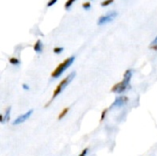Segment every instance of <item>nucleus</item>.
Returning <instances> with one entry per match:
<instances>
[{"label":"nucleus","instance_id":"nucleus-4","mask_svg":"<svg viewBox=\"0 0 157 156\" xmlns=\"http://www.w3.org/2000/svg\"><path fill=\"white\" fill-rule=\"evenodd\" d=\"M117 15H118V13H117L116 11H113V12H111V13H109V14H108V15L101 16V17L98 18V25L101 26V25H105V24H107V23L112 21V20L117 17Z\"/></svg>","mask_w":157,"mask_h":156},{"label":"nucleus","instance_id":"nucleus-11","mask_svg":"<svg viewBox=\"0 0 157 156\" xmlns=\"http://www.w3.org/2000/svg\"><path fill=\"white\" fill-rule=\"evenodd\" d=\"M114 2V0H104L103 2H101V6H107L110 4H112Z\"/></svg>","mask_w":157,"mask_h":156},{"label":"nucleus","instance_id":"nucleus-10","mask_svg":"<svg viewBox=\"0 0 157 156\" xmlns=\"http://www.w3.org/2000/svg\"><path fill=\"white\" fill-rule=\"evenodd\" d=\"M68 111H69V108H64L62 112H61V114L58 116V120H62L67 113H68Z\"/></svg>","mask_w":157,"mask_h":156},{"label":"nucleus","instance_id":"nucleus-9","mask_svg":"<svg viewBox=\"0 0 157 156\" xmlns=\"http://www.w3.org/2000/svg\"><path fill=\"white\" fill-rule=\"evenodd\" d=\"M9 63H10L11 64H13V65H17V64H19V60H18L17 58L11 57V58L9 59Z\"/></svg>","mask_w":157,"mask_h":156},{"label":"nucleus","instance_id":"nucleus-19","mask_svg":"<svg viewBox=\"0 0 157 156\" xmlns=\"http://www.w3.org/2000/svg\"><path fill=\"white\" fill-rule=\"evenodd\" d=\"M155 44H157V37L153 40V42H152V44L151 45H155Z\"/></svg>","mask_w":157,"mask_h":156},{"label":"nucleus","instance_id":"nucleus-12","mask_svg":"<svg viewBox=\"0 0 157 156\" xmlns=\"http://www.w3.org/2000/svg\"><path fill=\"white\" fill-rule=\"evenodd\" d=\"M63 51V47H55V48L53 49V52L56 53V54L61 53Z\"/></svg>","mask_w":157,"mask_h":156},{"label":"nucleus","instance_id":"nucleus-17","mask_svg":"<svg viewBox=\"0 0 157 156\" xmlns=\"http://www.w3.org/2000/svg\"><path fill=\"white\" fill-rule=\"evenodd\" d=\"M106 113H107V109L104 110V112L102 113V116H101V120H103L105 119V116H106Z\"/></svg>","mask_w":157,"mask_h":156},{"label":"nucleus","instance_id":"nucleus-1","mask_svg":"<svg viewBox=\"0 0 157 156\" xmlns=\"http://www.w3.org/2000/svg\"><path fill=\"white\" fill-rule=\"evenodd\" d=\"M132 76V70H127V71L125 72V74H124L123 80H122L121 82L116 84V85L112 87L111 91L114 92V93H118V94H121V93L124 92V91L127 89V87L129 86V83H130V81H131Z\"/></svg>","mask_w":157,"mask_h":156},{"label":"nucleus","instance_id":"nucleus-2","mask_svg":"<svg viewBox=\"0 0 157 156\" xmlns=\"http://www.w3.org/2000/svg\"><path fill=\"white\" fill-rule=\"evenodd\" d=\"M74 61H75V57L74 56H71V57H69V58H67L66 60H64L62 63H60L57 67H56V69L53 71V73L52 74V77H53V78H57V77H59L73 63H74Z\"/></svg>","mask_w":157,"mask_h":156},{"label":"nucleus","instance_id":"nucleus-15","mask_svg":"<svg viewBox=\"0 0 157 156\" xmlns=\"http://www.w3.org/2000/svg\"><path fill=\"white\" fill-rule=\"evenodd\" d=\"M56 2H57V0H50V1L48 2V4H47V6H48V7H50V6H53Z\"/></svg>","mask_w":157,"mask_h":156},{"label":"nucleus","instance_id":"nucleus-8","mask_svg":"<svg viewBox=\"0 0 157 156\" xmlns=\"http://www.w3.org/2000/svg\"><path fill=\"white\" fill-rule=\"evenodd\" d=\"M75 0H67V1L65 2V4H64V8H65L66 10L70 9L71 6L74 4V2H75Z\"/></svg>","mask_w":157,"mask_h":156},{"label":"nucleus","instance_id":"nucleus-6","mask_svg":"<svg viewBox=\"0 0 157 156\" xmlns=\"http://www.w3.org/2000/svg\"><path fill=\"white\" fill-rule=\"evenodd\" d=\"M128 97H119L115 99V101L113 102V104L110 106V108H115V107H121L123 105H125L128 102Z\"/></svg>","mask_w":157,"mask_h":156},{"label":"nucleus","instance_id":"nucleus-7","mask_svg":"<svg viewBox=\"0 0 157 156\" xmlns=\"http://www.w3.org/2000/svg\"><path fill=\"white\" fill-rule=\"evenodd\" d=\"M42 48H43L42 42L40 41V40H38L35 42V44H34V47H33L34 51H35L36 52H38V53H40V52L42 51Z\"/></svg>","mask_w":157,"mask_h":156},{"label":"nucleus","instance_id":"nucleus-14","mask_svg":"<svg viewBox=\"0 0 157 156\" xmlns=\"http://www.w3.org/2000/svg\"><path fill=\"white\" fill-rule=\"evenodd\" d=\"M90 7H91V4H90L89 2H86V3H84V4H83V8H84V9L88 10Z\"/></svg>","mask_w":157,"mask_h":156},{"label":"nucleus","instance_id":"nucleus-18","mask_svg":"<svg viewBox=\"0 0 157 156\" xmlns=\"http://www.w3.org/2000/svg\"><path fill=\"white\" fill-rule=\"evenodd\" d=\"M22 87H23L25 90H29V86H28L26 84H23V85H22Z\"/></svg>","mask_w":157,"mask_h":156},{"label":"nucleus","instance_id":"nucleus-3","mask_svg":"<svg viewBox=\"0 0 157 156\" xmlns=\"http://www.w3.org/2000/svg\"><path fill=\"white\" fill-rule=\"evenodd\" d=\"M75 73H71L68 76H66L63 80H62L61 81V83L56 86V88H55V90H54V92H53V97H52V98H55L70 83H71V81L75 78Z\"/></svg>","mask_w":157,"mask_h":156},{"label":"nucleus","instance_id":"nucleus-5","mask_svg":"<svg viewBox=\"0 0 157 156\" xmlns=\"http://www.w3.org/2000/svg\"><path fill=\"white\" fill-rule=\"evenodd\" d=\"M32 113H33V109H30V110L27 111L26 113H24L23 115L18 116V117L13 121V125H18V124H21V123L25 122L28 119H29V117L32 115Z\"/></svg>","mask_w":157,"mask_h":156},{"label":"nucleus","instance_id":"nucleus-16","mask_svg":"<svg viewBox=\"0 0 157 156\" xmlns=\"http://www.w3.org/2000/svg\"><path fill=\"white\" fill-rule=\"evenodd\" d=\"M87 152H88V148H86V149H84V150H83V152L80 154V155L79 156H86V154H87Z\"/></svg>","mask_w":157,"mask_h":156},{"label":"nucleus","instance_id":"nucleus-13","mask_svg":"<svg viewBox=\"0 0 157 156\" xmlns=\"http://www.w3.org/2000/svg\"><path fill=\"white\" fill-rule=\"evenodd\" d=\"M10 110H11V108L9 107L8 108H7V110L6 111V115H5V120H9V118H10Z\"/></svg>","mask_w":157,"mask_h":156}]
</instances>
